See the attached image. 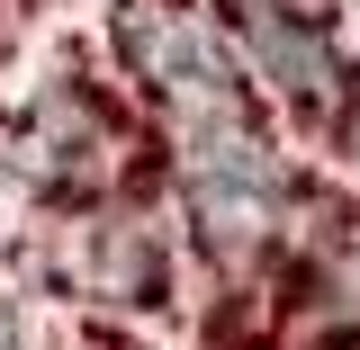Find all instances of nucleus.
<instances>
[{"instance_id":"f257e3e1","label":"nucleus","mask_w":360,"mask_h":350,"mask_svg":"<svg viewBox=\"0 0 360 350\" xmlns=\"http://www.w3.org/2000/svg\"><path fill=\"white\" fill-rule=\"evenodd\" d=\"M180 207H189L198 243L217 261L262 252L270 234L288 224V162H279V144L262 135L252 108H225V117L180 126Z\"/></svg>"},{"instance_id":"f03ea898","label":"nucleus","mask_w":360,"mask_h":350,"mask_svg":"<svg viewBox=\"0 0 360 350\" xmlns=\"http://www.w3.org/2000/svg\"><path fill=\"white\" fill-rule=\"evenodd\" d=\"M117 54H127L135 90L172 117V126H198V117H225V108H252L243 99V36H225L207 18V0H127L117 9Z\"/></svg>"},{"instance_id":"7ed1b4c3","label":"nucleus","mask_w":360,"mask_h":350,"mask_svg":"<svg viewBox=\"0 0 360 350\" xmlns=\"http://www.w3.org/2000/svg\"><path fill=\"white\" fill-rule=\"evenodd\" d=\"M9 162L37 180L54 207H82V198H127V162L135 135L90 99V90H45L37 108L9 135Z\"/></svg>"},{"instance_id":"20e7f679","label":"nucleus","mask_w":360,"mask_h":350,"mask_svg":"<svg viewBox=\"0 0 360 350\" xmlns=\"http://www.w3.org/2000/svg\"><path fill=\"white\" fill-rule=\"evenodd\" d=\"M243 63H252V81H262L297 126H315V135L352 126V63L315 36L297 9L252 0V9H243Z\"/></svg>"},{"instance_id":"39448f33","label":"nucleus","mask_w":360,"mask_h":350,"mask_svg":"<svg viewBox=\"0 0 360 350\" xmlns=\"http://www.w3.org/2000/svg\"><path fill=\"white\" fill-rule=\"evenodd\" d=\"M54 278L82 297H162V224L144 198H82L54 234Z\"/></svg>"},{"instance_id":"423d86ee","label":"nucleus","mask_w":360,"mask_h":350,"mask_svg":"<svg viewBox=\"0 0 360 350\" xmlns=\"http://www.w3.org/2000/svg\"><path fill=\"white\" fill-rule=\"evenodd\" d=\"M0 350H18V306L0 297Z\"/></svg>"}]
</instances>
